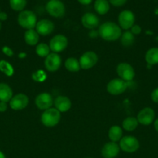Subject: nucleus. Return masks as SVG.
I'll use <instances>...</instances> for the list:
<instances>
[{
    "label": "nucleus",
    "mask_w": 158,
    "mask_h": 158,
    "mask_svg": "<svg viewBox=\"0 0 158 158\" xmlns=\"http://www.w3.org/2000/svg\"><path fill=\"white\" fill-rule=\"evenodd\" d=\"M0 158H6V156L2 151H0Z\"/></svg>",
    "instance_id": "nucleus-39"
},
{
    "label": "nucleus",
    "mask_w": 158,
    "mask_h": 158,
    "mask_svg": "<svg viewBox=\"0 0 158 158\" xmlns=\"http://www.w3.org/2000/svg\"><path fill=\"white\" fill-rule=\"evenodd\" d=\"M35 104L40 110H46L51 108L52 105L54 104V100L50 94L42 93L36 97Z\"/></svg>",
    "instance_id": "nucleus-13"
},
{
    "label": "nucleus",
    "mask_w": 158,
    "mask_h": 158,
    "mask_svg": "<svg viewBox=\"0 0 158 158\" xmlns=\"http://www.w3.org/2000/svg\"><path fill=\"white\" fill-rule=\"evenodd\" d=\"M94 10L99 15H105L109 11V2L107 0H96L94 2Z\"/></svg>",
    "instance_id": "nucleus-22"
},
{
    "label": "nucleus",
    "mask_w": 158,
    "mask_h": 158,
    "mask_svg": "<svg viewBox=\"0 0 158 158\" xmlns=\"http://www.w3.org/2000/svg\"><path fill=\"white\" fill-rule=\"evenodd\" d=\"M108 138L111 141L116 143L120 140L122 137V130L119 126H112L108 131Z\"/></svg>",
    "instance_id": "nucleus-23"
},
{
    "label": "nucleus",
    "mask_w": 158,
    "mask_h": 158,
    "mask_svg": "<svg viewBox=\"0 0 158 158\" xmlns=\"http://www.w3.org/2000/svg\"><path fill=\"white\" fill-rule=\"evenodd\" d=\"M99 34L106 41H115L122 35L121 28L112 22H106L99 26Z\"/></svg>",
    "instance_id": "nucleus-1"
},
{
    "label": "nucleus",
    "mask_w": 158,
    "mask_h": 158,
    "mask_svg": "<svg viewBox=\"0 0 158 158\" xmlns=\"http://www.w3.org/2000/svg\"><path fill=\"white\" fill-rule=\"evenodd\" d=\"M60 117V113L56 108H50L42 114L41 122L44 126L52 127L59 123Z\"/></svg>",
    "instance_id": "nucleus-3"
},
{
    "label": "nucleus",
    "mask_w": 158,
    "mask_h": 158,
    "mask_svg": "<svg viewBox=\"0 0 158 158\" xmlns=\"http://www.w3.org/2000/svg\"><path fill=\"white\" fill-rule=\"evenodd\" d=\"M151 99L154 103H158V87L153 89L151 93Z\"/></svg>",
    "instance_id": "nucleus-33"
},
{
    "label": "nucleus",
    "mask_w": 158,
    "mask_h": 158,
    "mask_svg": "<svg viewBox=\"0 0 158 158\" xmlns=\"http://www.w3.org/2000/svg\"><path fill=\"white\" fill-rule=\"evenodd\" d=\"M54 104L55 108L60 113H64L69 110L71 107V102L68 97L59 96L54 100Z\"/></svg>",
    "instance_id": "nucleus-18"
},
{
    "label": "nucleus",
    "mask_w": 158,
    "mask_h": 158,
    "mask_svg": "<svg viewBox=\"0 0 158 158\" xmlns=\"http://www.w3.org/2000/svg\"><path fill=\"white\" fill-rule=\"evenodd\" d=\"M65 67L70 72H77V71L80 70L81 66L79 61L75 58H68V60L65 61Z\"/></svg>",
    "instance_id": "nucleus-25"
},
{
    "label": "nucleus",
    "mask_w": 158,
    "mask_h": 158,
    "mask_svg": "<svg viewBox=\"0 0 158 158\" xmlns=\"http://www.w3.org/2000/svg\"><path fill=\"white\" fill-rule=\"evenodd\" d=\"M17 21H18L19 25L23 29H26L27 30L33 29L37 23V15L32 11L23 10L19 14Z\"/></svg>",
    "instance_id": "nucleus-2"
},
{
    "label": "nucleus",
    "mask_w": 158,
    "mask_h": 158,
    "mask_svg": "<svg viewBox=\"0 0 158 158\" xmlns=\"http://www.w3.org/2000/svg\"><path fill=\"white\" fill-rule=\"evenodd\" d=\"M120 38L122 45L124 46H126V47L132 46L134 43V35L129 31H126V32H123Z\"/></svg>",
    "instance_id": "nucleus-26"
},
{
    "label": "nucleus",
    "mask_w": 158,
    "mask_h": 158,
    "mask_svg": "<svg viewBox=\"0 0 158 158\" xmlns=\"http://www.w3.org/2000/svg\"><path fill=\"white\" fill-rule=\"evenodd\" d=\"M29 98L23 94H19L12 97L9 101V106L13 110H21L27 106Z\"/></svg>",
    "instance_id": "nucleus-12"
},
{
    "label": "nucleus",
    "mask_w": 158,
    "mask_h": 158,
    "mask_svg": "<svg viewBox=\"0 0 158 158\" xmlns=\"http://www.w3.org/2000/svg\"><path fill=\"white\" fill-rule=\"evenodd\" d=\"M46 10L51 16L61 18L65 14V6L60 0H50L46 5Z\"/></svg>",
    "instance_id": "nucleus-4"
},
{
    "label": "nucleus",
    "mask_w": 158,
    "mask_h": 158,
    "mask_svg": "<svg viewBox=\"0 0 158 158\" xmlns=\"http://www.w3.org/2000/svg\"><path fill=\"white\" fill-rule=\"evenodd\" d=\"M2 52L3 53L6 54L7 56L11 57L13 56V51H12L10 48L8 47V46H4V47L2 48Z\"/></svg>",
    "instance_id": "nucleus-34"
},
{
    "label": "nucleus",
    "mask_w": 158,
    "mask_h": 158,
    "mask_svg": "<svg viewBox=\"0 0 158 158\" xmlns=\"http://www.w3.org/2000/svg\"><path fill=\"white\" fill-rule=\"evenodd\" d=\"M12 98V90L10 86L4 83H0V101L7 103Z\"/></svg>",
    "instance_id": "nucleus-19"
},
{
    "label": "nucleus",
    "mask_w": 158,
    "mask_h": 158,
    "mask_svg": "<svg viewBox=\"0 0 158 158\" xmlns=\"http://www.w3.org/2000/svg\"><path fill=\"white\" fill-rule=\"evenodd\" d=\"M2 29V24H1V22H0V30H1Z\"/></svg>",
    "instance_id": "nucleus-41"
},
{
    "label": "nucleus",
    "mask_w": 158,
    "mask_h": 158,
    "mask_svg": "<svg viewBox=\"0 0 158 158\" xmlns=\"http://www.w3.org/2000/svg\"><path fill=\"white\" fill-rule=\"evenodd\" d=\"M116 72L121 80L124 81H131L135 77V71L133 66L129 63H119L116 67Z\"/></svg>",
    "instance_id": "nucleus-7"
},
{
    "label": "nucleus",
    "mask_w": 158,
    "mask_h": 158,
    "mask_svg": "<svg viewBox=\"0 0 158 158\" xmlns=\"http://www.w3.org/2000/svg\"><path fill=\"white\" fill-rule=\"evenodd\" d=\"M8 15L6 12H0V21H5L7 19Z\"/></svg>",
    "instance_id": "nucleus-36"
},
{
    "label": "nucleus",
    "mask_w": 158,
    "mask_h": 158,
    "mask_svg": "<svg viewBox=\"0 0 158 158\" xmlns=\"http://www.w3.org/2000/svg\"><path fill=\"white\" fill-rule=\"evenodd\" d=\"M81 23L84 27L88 29H92L97 27L99 24V19L96 15L91 12L84 14L81 18Z\"/></svg>",
    "instance_id": "nucleus-17"
},
{
    "label": "nucleus",
    "mask_w": 158,
    "mask_h": 158,
    "mask_svg": "<svg viewBox=\"0 0 158 158\" xmlns=\"http://www.w3.org/2000/svg\"><path fill=\"white\" fill-rule=\"evenodd\" d=\"M7 103H5V102L0 101V112L3 113L5 111L7 110Z\"/></svg>",
    "instance_id": "nucleus-35"
},
{
    "label": "nucleus",
    "mask_w": 158,
    "mask_h": 158,
    "mask_svg": "<svg viewBox=\"0 0 158 158\" xmlns=\"http://www.w3.org/2000/svg\"><path fill=\"white\" fill-rule=\"evenodd\" d=\"M119 27L122 29H131L135 23V15L130 10H123L119 13L118 17Z\"/></svg>",
    "instance_id": "nucleus-8"
},
{
    "label": "nucleus",
    "mask_w": 158,
    "mask_h": 158,
    "mask_svg": "<svg viewBox=\"0 0 158 158\" xmlns=\"http://www.w3.org/2000/svg\"><path fill=\"white\" fill-rule=\"evenodd\" d=\"M154 118V110L150 107H145L139 111L136 119H137L139 123L144 125V126H147L153 123Z\"/></svg>",
    "instance_id": "nucleus-11"
},
{
    "label": "nucleus",
    "mask_w": 158,
    "mask_h": 158,
    "mask_svg": "<svg viewBox=\"0 0 158 158\" xmlns=\"http://www.w3.org/2000/svg\"><path fill=\"white\" fill-rule=\"evenodd\" d=\"M98 56L97 54L92 51H88L85 53L82 54L79 60V63L81 69H88L92 68L93 66H95L96 63H98Z\"/></svg>",
    "instance_id": "nucleus-9"
},
{
    "label": "nucleus",
    "mask_w": 158,
    "mask_h": 158,
    "mask_svg": "<svg viewBox=\"0 0 158 158\" xmlns=\"http://www.w3.org/2000/svg\"><path fill=\"white\" fill-rule=\"evenodd\" d=\"M50 46L46 43H40L36 47V52L40 57H46L50 54Z\"/></svg>",
    "instance_id": "nucleus-29"
},
{
    "label": "nucleus",
    "mask_w": 158,
    "mask_h": 158,
    "mask_svg": "<svg viewBox=\"0 0 158 158\" xmlns=\"http://www.w3.org/2000/svg\"><path fill=\"white\" fill-rule=\"evenodd\" d=\"M39 34L34 29H29L26 30L24 34V40L26 44L29 46H35L39 41Z\"/></svg>",
    "instance_id": "nucleus-21"
},
{
    "label": "nucleus",
    "mask_w": 158,
    "mask_h": 158,
    "mask_svg": "<svg viewBox=\"0 0 158 158\" xmlns=\"http://www.w3.org/2000/svg\"><path fill=\"white\" fill-rule=\"evenodd\" d=\"M77 1L82 5H89L92 2V0H77Z\"/></svg>",
    "instance_id": "nucleus-37"
},
{
    "label": "nucleus",
    "mask_w": 158,
    "mask_h": 158,
    "mask_svg": "<svg viewBox=\"0 0 158 158\" xmlns=\"http://www.w3.org/2000/svg\"><path fill=\"white\" fill-rule=\"evenodd\" d=\"M138 124L137 119L133 117H129L122 122V127L127 131H133L137 127Z\"/></svg>",
    "instance_id": "nucleus-24"
},
{
    "label": "nucleus",
    "mask_w": 158,
    "mask_h": 158,
    "mask_svg": "<svg viewBox=\"0 0 158 158\" xmlns=\"http://www.w3.org/2000/svg\"><path fill=\"white\" fill-rule=\"evenodd\" d=\"M11 9L17 12H22L26 6V0H9Z\"/></svg>",
    "instance_id": "nucleus-28"
},
{
    "label": "nucleus",
    "mask_w": 158,
    "mask_h": 158,
    "mask_svg": "<svg viewBox=\"0 0 158 158\" xmlns=\"http://www.w3.org/2000/svg\"><path fill=\"white\" fill-rule=\"evenodd\" d=\"M54 29V25L50 20L41 19L37 22L36 26V31L40 35H48L53 32Z\"/></svg>",
    "instance_id": "nucleus-15"
},
{
    "label": "nucleus",
    "mask_w": 158,
    "mask_h": 158,
    "mask_svg": "<svg viewBox=\"0 0 158 158\" xmlns=\"http://www.w3.org/2000/svg\"><path fill=\"white\" fill-rule=\"evenodd\" d=\"M145 60L150 66L158 64V47L150 48L146 52Z\"/></svg>",
    "instance_id": "nucleus-20"
},
{
    "label": "nucleus",
    "mask_w": 158,
    "mask_h": 158,
    "mask_svg": "<svg viewBox=\"0 0 158 158\" xmlns=\"http://www.w3.org/2000/svg\"><path fill=\"white\" fill-rule=\"evenodd\" d=\"M46 77V74H45V73L42 70H38L33 73V79L35 81L37 82L44 81Z\"/></svg>",
    "instance_id": "nucleus-30"
},
{
    "label": "nucleus",
    "mask_w": 158,
    "mask_h": 158,
    "mask_svg": "<svg viewBox=\"0 0 158 158\" xmlns=\"http://www.w3.org/2000/svg\"><path fill=\"white\" fill-rule=\"evenodd\" d=\"M68 39L64 35H56L55 36L53 37L50 41V49L53 52L57 53V52H62L68 46Z\"/></svg>",
    "instance_id": "nucleus-10"
},
{
    "label": "nucleus",
    "mask_w": 158,
    "mask_h": 158,
    "mask_svg": "<svg viewBox=\"0 0 158 158\" xmlns=\"http://www.w3.org/2000/svg\"><path fill=\"white\" fill-rule=\"evenodd\" d=\"M142 29H141V27L138 25H133L131 28V31L130 32L133 34V35H139L141 32Z\"/></svg>",
    "instance_id": "nucleus-32"
},
{
    "label": "nucleus",
    "mask_w": 158,
    "mask_h": 158,
    "mask_svg": "<svg viewBox=\"0 0 158 158\" xmlns=\"http://www.w3.org/2000/svg\"><path fill=\"white\" fill-rule=\"evenodd\" d=\"M0 71L2 72L7 77H11L14 73V69L12 65L8 62L5 61V60L0 61Z\"/></svg>",
    "instance_id": "nucleus-27"
},
{
    "label": "nucleus",
    "mask_w": 158,
    "mask_h": 158,
    "mask_svg": "<svg viewBox=\"0 0 158 158\" xmlns=\"http://www.w3.org/2000/svg\"><path fill=\"white\" fill-rule=\"evenodd\" d=\"M88 158H90V157H88Z\"/></svg>",
    "instance_id": "nucleus-42"
},
{
    "label": "nucleus",
    "mask_w": 158,
    "mask_h": 158,
    "mask_svg": "<svg viewBox=\"0 0 158 158\" xmlns=\"http://www.w3.org/2000/svg\"><path fill=\"white\" fill-rule=\"evenodd\" d=\"M44 65L46 69L50 72H55L61 65V58L57 53L53 52L46 57Z\"/></svg>",
    "instance_id": "nucleus-14"
},
{
    "label": "nucleus",
    "mask_w": 158,
    "mask_h": 158,
    "mask_svg": "<svg viewBox=\"0 0 158 158\" xmlns=\"http://www.w3.org/2000/svg\"><path fill=\"white\" fill-rule=\"evenodd\" d=\"M119 148L127 153L136 152L139 148L137 139L132 136H125L119 140Z\"/></svg>",
    "instance_id": "nucleus-5"
},
{
    "label": "nucleus",
    "mask_w": 158,
    "mask_h": 158,
    "mask_svg": "<svg viewBox=\"0 0 158 158\" xmlns=\"http://www.w3.org/2000/svg\"><path fill=\"white\" fill-rule=\"evenodd\" d=\"M119 145L115 142H108L105 143L102 149V155L104 158H115L119 154Z\"/></svg>",
    "instance_id": "nucleus-16"
},
{
    "label": "nucleus",
    "mask_w": 158,
    "mask_h": 158,
    "mask_svg": "<svg viewBox=\"0 0 158 158\" xmlns=\"http://www.w3.org/2000/svg\"><path fill=\"white\" fill-rule=\"evenodd\" d=\"M127 0H109V2L111 3L112 6H116V7H120L123 5L125 4Z\"/></svg>",
    "instance_id": "nucleus-31"
},
{
    "label": "nucleus",
    "mask_w": 158,
    "mask_h": 158,
    "mask_svg": "<svg viewBox=\"0 0 158 158\" xmlns=\"http://www.w3.org/2000/svg\"><path fill=\"white\" fill-rule=\"evenodd\" d=\"M153 125H154V128L155 130H156V132H158V119H156V120H155Z\"/></svg>",
    "instance_id": "nucleus-38"
},
{
    "label": "nucleus",
    "mask_w": 158,
    "mask_h": 158,
    "mask_svg": "<svg viewBox=\"0 0 158 158\" xmlns=\"http://www.w3.org/2000/svg\"><path fill=\"white\" fill-rule=\"evenodd\" d=\"M127 83L121 79H113L107 84V91L112 95H119L126 90Z\"/></svg>",
    "instance_id": "nucleus-6"
},
{
    "label": "nucleus",
    "mask_w": 158,
    "mask_h": 158,
    "mask_svg": "<svg viewBox=\"0 0 158 158\" xmlns=\"http://www.w3.org/2000/svg\"><path fill=\"white\" fill-rule=\"evenodd\" d=\"M26 56V53H20V55H19V57H20V58H22V57H25Z\"/></svg>",
    "instance_id": "nucleus-40"
}]
</instances>
